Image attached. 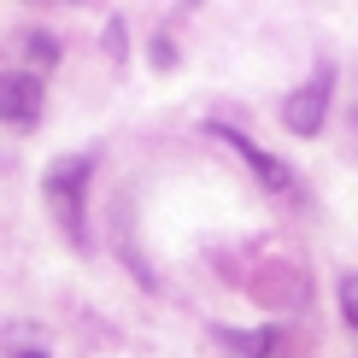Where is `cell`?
Listing matches in <instances>:
<instances>
[{
    "label": "cell",
    "instance_id": "8",
    "mask_svg": "<svg viewBox=\"0 0 358 358\" xmlns=\"http://www.w3.org/2000/svg\"><path fill=\"white\" fill-rule=\"evenodd\" d=\"M153 65H159V71H171V65H176V53H171V41H153Z\"/></svg>",
    "mask_w": 358,
    "mask_h": 358
},
{
    "label": "cell",
    "instance_id": "6",
    "mask_svg": "<svg viewBox=\"0 0 358 358\" xmlns=\"http://www.w3.org/2000/svg\"><path fill=\"white\" fill-rule=\"evenodd\" d=\"M24 48H29V65H36V71L59 65V41L48 36V29H29V36H24Z\"/></svg>",
    "mask_w": 358,
    "mask_h": 358
},
{
    "label": "cell",
    "instance_id": "7",
    "mask_svg": "<svg viewBox=\"0 0 358 358\" xmlns=\"http://www.w3.org/2000/svg\"><path fill=\"white\" fill-rule=\"evenodd\" d=\"M341 317L358 329V276H341Z\"/></svg>",
    "mask_w": 358,
    "mask_h": 358
},
{
    "label": "cell",
    "instance_id": "3",
    "mask_svg": "<svg viewBox=\"0 0 358 358\" xmlns=\"http://www.w3.org/2000/svg\"><path fill=\"white\" fill-rule=\"evenodd\" d=\"M206 136H212V141H223L235 159H241V165H252V176H259V182L271 188V194H288V200L300 194V176L282 165V159H271L264 147H252V141L241 136V129H229V124H206Z\"/></svg>",
    "mask_w": 358,
    "mask_h": 358
},
{
    "label": "cell",
    "instance_id": "1",
    "mask_svg": "<svg viewBox=\"0 0 358 358\" xmlns=\"http://www.w3.org/2000/svg\"><path fill=\"white\" fill-rule=\"evenodd\" d=\"M88 176H94V153H71V159H53L48 176H41V194H48L59 229H65V241L88 252V217H83V188Z\"/></svg>",
    "mask_w": 358,
    "mask_h": 358
},
{
    "label": "cell",
    "instance_id": "4",
    "mask_svg": "<svg viewBox=\"0 0 358 358\" xmlns=\"http://www.w3.org/2000/svg\"><path fill=\"white\" fill-rule=\"evenodd\" d=\"M0 117L12 129H29L41 117V77H0Z\"/></svg>",
    "mask_w": 358,
    "mask_h": 358
},
{
    "label": "cell",
    "instance_id": "5",
    "mask_svg": "<svg viewBox=\"0 0 358 358\" xmlns=\"http://www.w3.org/2000/svg\"><path fill=\"white\" fill-rule=\"evenodd\" d=\"M212 335L229 358H271L276 352V329H212Z\"/></svg>",
    "mask_w": 358,
    "mask_h": 358
},
{
    "label": "cell",
    "instance_id": "9",
    "mask_svg": "<svg viewBox=\"0 0 358 358\" xmlns=\"http://www.w3.org/2000/svg\"><path fill=\"white\" fill-rule=\"evenodd\" d=\"M18 358H48V352H18Z\"/></svg>",
    "mask_w": 358,
    "mask_h": 358
},
{
    "label": "cell",
    "instance_id": "2",
    "mask_svg": "<svg viewBox=\"0 0 358 358\" xmlns=\"http://www.w3.org/2000/svg\"><path fill=\"white\" fill-rule=\"evenodd\" d=\"M329 94H335V65H317L311 77L288 94V106H282V124L294 129V136H317L323 117H329Z\"/></svg>",
    "mask_w": 358,
    "mask_h": 358
}]
</instances>
